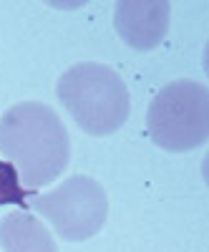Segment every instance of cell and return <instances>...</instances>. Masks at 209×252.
<instances>
[{"label":"cell","instance_id":"2","mask_svg":"<svg viewBox=\"0 0 209 252\" xmlns=\"http://www.w3.org/2000/svg\"><path fill=\"white\" fill-rule=\"evenodd\" d=\"M56 94L73 121L91 136L119 131L129 119L131 96L123 78L103 63H76L56 83Z\"/></svg>","mask_w":209,"mask_h":252},{"label":"cell","instance_id":"7","mask_svg":"<svg viewBox=\"0 0 209 252\" xmlns=\"http://www.w3.org/2000/svg\"><path fill=\"white\" fill-rule=\"evenodd\" d=\"M30 192L20 187V177L15 172V166L10 161L0 159V204H18L28 209Z\"/></svg>","mask_w":209,"mask_h":252},{"label":"cell","instance_id":"4","mask_svg":"<svg viewBox=\"0 0 209 252\" xmlns=\"http://www.w3.org/2000/svg\"><path fill=\"white\" fill-rule=\"evenodd\" d=\"M28 207L40 212L60 237L71 242L93 237L109 217V197L103 187L83 174L68 177L53 192L30 197Z\"/></svg>","mask_w":209,"mask_h":252},{"label":"cell","instance_id":"3","mask_svg":"<svg viewBox=\"0 0 209 252\" xmlns=\"http://www.w3.org/2000/svg\"><path fill=\"white\" fill-rule=\"evenodd\" d=\"M146 129L166 152H192L209 139V91L192 78L172 81L154 96Z\"/></svg>","mask_w":209,"mask_h":252},{"label":"cell","instance_id":"5","mask_svg":"<svg viewBox=\"0 0 209 252\" xmlns=\"http://www.w3.org/2000/svg\"><path fill=\"white\" fill-rule=\"evenodd\" d=\"M172 5L166 0H121L116 3L114 26L123 43L136 51L159 46L169 31Z\"/></svg>","mask_w":209,"mask_h":252},{"label":"cell","instance_id":"1","mask_svg":"<svg viewBox=\"0 0 209 252\" xmlns=\"http://www.w3.org/2000/svg\"><path fill=\"white\" fill-rule=\"evenodd\" d=\"M0 152L15 166L26 187L38 189L66 172L71 139L51 106L23 101L0 116Z\"/></svg>","mask_w":209,"mask_h":252},{"label":"cell","instance_id":"6","mask_svg":"<svg viewBox=\"0 0 209 252\" xmlns=\"http://www.w3.org/2000/svg\"><path fill=\"white\" fill-rule=\"evenodd\" d=\"M0 247L5 252H58L48 227L28 212H15L0 220Z\"/></svg>","mask_w":209,"mask_h":252}]
</instances>
